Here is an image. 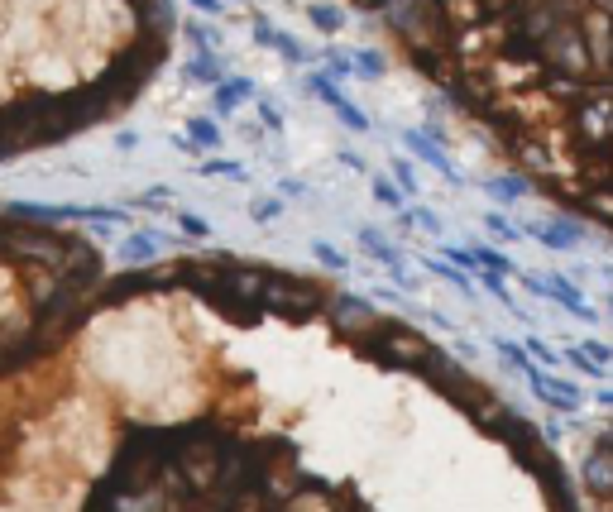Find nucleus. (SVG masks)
Listing matches in <instances>:
<instances>
[{
	"label": "nucleus",
	"instance_id": "nucleus-6",
	"mask_svg": "<svg viewBox=\"0 0 613 512\" xmlns=\"http://www.w3.org/2000/svg\"><path fill=\"white\" fill-rule=\"evenodd\" d=\"M360 245H365V254H369V259H374V264H384V268L394 273V278H398L403 287H417V283H413V273H407L403 249H398L394 240H388V235H379L374 226H360Z\"/></svg>",
	"mask_w": 613,
	"mask_h": 512
},
{
	"label": "nucleus",
	"instance_id": "nucleus-19",
	"mask_svg": "<svg viewBox=\"0 0 613 512\" xmlns=\"http://www.w3.org/2000/svg\"><path fill=\"white\" fill-rule=\"evenodd\" d=\"M326 77H355V58L340 48H326Z\"/></svg>",
	"mask_w": 613,
	"mask_h": 512
},
{
	"label": "nucleus",
	"instance_id": "nucleus-9",
	"mask_svg": "<svg viewBox=\"0 0 613 512\" xmlns=\"http://www.w3.org/2000/svg\"><path fill=\"white\" fill-rule=\"evenodd\" d=\"M259 43H274V48H283V58H293V63H306L312 53L293 39V34H283V29H268V24H259Z\"/></svg>",
	"mask_w": 613,
	"mask_h": 512
},
{
	"label": "nucleus",
	"instance_id": "nucleus-24",
	"mask_svg": "<svg viewBox=\"0 0 613 512\" xmlns=\"http://www.w3.org/2000/svg\"><path fill=\"white\" fill-rule=\"evenodd\" d=\"M340 163H345V168H355V173H369L365 153H355V149H340Z\"/></svg>",
	"mask_w": 613,
	"mask_h": 512
},
{
	"label": "nucleus",
	"instance_id": "nucleus-7",
	"mask_svg": "<svg viewBox=\"0 0 613 512\" xmlns=\"http://www.w3.org/2000/svg\"><path fill=\"white\" fill-rule=\"evenodd\" d=\"M403 144H407V153H417L422 163H432V168H436V173L446 178V182H465V178H460V168L451 163L446 144H441V140H432L427 130H407V134H403Z\"/></svg>",
	"mask_w": 613,
	"mask_h": 512
},
{
	"label": "nucleus",
	"instance_id": "nucleus-13",
	"mask_svg": "<svg viewBox=\"0 0 613 512\" xmlns=\"http://www.w3.org/2000/svg\"><path fill=\"white\" fill-rule=\"evenodd\" d=\"M388 173H394V182L403 187V197H407V201H413V197L422 192V187H417V173H413V163H407V159H403V153H398V159H394V163H388Z\"/></svg>",
	"mask_w": 613,
	"mask_h": 512
},
{
	"label": "nucleus",
	"instance_id": "nucleus-23",
	"mask_svg": "<svg viewBox=\"0 0 613 512\" xmlns=\"http://www.w3.org/2000/svg\"><path fill=\"white\" fill-rule=\"evenodd\" d=\"M407 216H413V226H422L427 235H446V226H441V216H436V211H427V207H413Z\"/></svg>",
	"mask_w": 613,
	"mask_h": 512
},
{
	"label": "nucleus",
	"instance_id": "nucleus-26",
	"mask_svg": "<svg viewBox=\"0 0 613 512\" xmlns=\"http://www.w3.org/2000/svg\"><path fill=\"white\" fill-rule=\"evenodd\" d=\"M594 402H604V407H613V388H599V398Z\"/></svg>",
	"mask_w": 613,
	"mask_h": 512
},
{
	"label": "nucleus",
	"instance_id": "nucleus-2",
	"mask_svg": "<svg viewBox=\"0 0 613 512\" xmlns=\"http://www.w3.org/2000/svg\"><path fill=\"white\" fill-rule=\"evenodd\" d=\"M513 278H522V287L532 297H547L556 306H566V312H575L580 321H599V312L585 302V293H580V287H570L566 278H547V273H527V268H513Z\"/></svg>",
	"mask_w": 613,
	"mask_h": 512
},
{
	"label": "nucleus",
	"instance_id": "nucleus-3",
	"mask_svg": "<svg viewBox=\"0 0 613 512\" xmlns=\"http://www.w3.org/2000/svg\"><path fill=\"white\" fill-rule=\"evenodd\" d=\"M518 230H522V235H532L537 245L556 249V254L580 249V240H585V226H580V220H570V216H532V220H522Z\"/></svg>",
	"mask_w": 613,
	"mask_h": 512
},
{
	"label": "nucleus",
	"instance_id": "nucleus-21",
	"mask_svg": "<svg viewBox=\"0 0 613 512\" xmlns=\"http://www.w3.org/2000/svg\"><path fill=\"white\" fill-rule=\"evenodd\" d=\"M355 72H365V77H384V58L374 53V48H360V53H355Z\"/></svg>",
	"mask_w": 613,
	"mask_h": 512
},
{
	"label": "nucleus",
	"instance_id": "nucleus-5",
	"mask_svg": "<svg viewBox=\"0 0 613 512\" xmlns=\"http://www.w3.org/2000/svg\"><path fill=\"white\" fill-rule=\"evenodd\" d=\"M306 87H312V96H316V101H326V106L340 115V125H345L350 134H369V115H365L360 106H355V101H350L345 92L336 87V77L312 72V77H306Z\"/></svg>",
	"mask_w": 613,
	"mask_h": 512
},
{
	"label": "nucleus",
	"instance_id": "nucleus-10",
	"mask_svg": "<svg viewBox=\"0 0 613 512\" xmlns=\"http://www.w3.org/2000/svg\"><path fill=\"white\" fill-rule=\"evenodd\" d=\"M374 201H379V207H388V211H403L407 207V197H403V187L394 182V178H384V173H374Z\"/></svg>",
	"mask_w": 613,
	"mask_h": 512
},
{
	"label": "nucleus",
	"instance_id": "nucleus-25",
	"mask_svg": "<svg viewBox=\"0 0 613 512\" xmlns=\"http://www.w3.org/2000/svg\"><path fill=\"white\" fill-rule=\"evenodd\" d=\"M259 115H264V125L274 130V134H283V115H278V106H268V101H264V106H259Z\"/></svg>",
	"mask_w": 613,
	"mask_h": 512
},
{
	"label": "nucleus",
	"instance_id": "nucleus-4",
	"mask_svg": "<svg viewBox=\"0 0 613 512\" xmlns=\"http://www.w3.org/2000/svg\"><path fill=\"white\" fill-rule=\"evenodd\" d=\"M522 373H527V383H532V392H537V398L547 402V407H556V412H580V407H585V392H580V383L556 379L551 369H532V364H527Z\"/></svg>",
	"mask_w": 613,
	"mask_h": 512
},
{
	"label": "nucleus",
	"instance_id": "nucleus-15",
	"mask_svg": "<svg viewBox=\"0 0 613 512\" xmlns=\"http://www.w3.org/2000/svg\"><path fill=\"white\" fill-rule=\"evenodd\" d=\"M575 350H580L585 360H594V364H613V345H608V340L585 335V340H575Z\"/></svg>",
	"mask_w": 613,
	"mask_h": 512
},
{
	"label": "nucleus",
	"instance_id": "nucleus-14",
	"mask_svg": "<svg viewBox=\"0 0 613 512\" xmlns=\"http://www.w3.org/2000/svg\"><path fill=\"white\" fill-rule=\"evenodd\" d=\"M522 350H527V360H541V369H556V364H560V350L547 345V340H537V335H527Z\"/></svg>",
	"mask_w": 613,
	"mask_h": 512
},
{
	"label": "nucleus",
	"instance_id": "nucleus-17",
	"mask_svg": "<svg viewBox=\"0 0 613 512\" xmlns=\"http://www.w3.org/2000/svg\"><path fill=\"white\" fill-rule=\"evenodd\" d=\"M245 101H249V82H245V77H235V82H226V87H220V106H226V111L245 106Z\"/></svg>",
	"mask_w": 613,
	"mask_h": 512
},
{
	"label": "nucleus",
	"instance_id": "nucleus-11",
	"mask_svg": "<svg viewBox=\"0 0 613 512\" xmlns=\"http://www.w3.org/2000/svg\"><path fill=\"white\" fill-rule=\"evenodd\" d=\"M432 273H441V278H446L455 293H465V297H474V278H465V268H455V264H446V259H422Z\"/></svg>",
	"mask_w": 613,
	"mask_h": 512
},
{
	"label": "nucleus",
	"instance_id": "nucleus-22",
	"mask_svg": "<svg viewBox=\"0 0 613 512\" xmlns=\"http://www.w3.org/2000/svg\"><path fill=\"white\" fill-rule=\"evenodd\" d=\"M493 350H499V354H503V360H508V364H513L518 373L527 369V350L518 345V340H493Z\"/></svg>",
	"mask_w": 613,
	"mask_h": 512
},
{
	"label": "nucleus",
	"instance_id": "nucleus-28",
	"mask_svg": "<svg viewBox=\"0 0 613 512\" xmlns=\"http://www.w3.org/2000/svg\"><path fill=\"white\" fill-rule=\"evenodd\" d=\"M599 273H604V278H608V287H613V264H599Z\"/></svg>",
	"mask_w": 613,
	"mask_h": 512
},
{
	"label": "nucleus",
	"instance_id": "nucleus-18",
	"mask_svg": "<svg viewBox=\"0 0 613 512\" xmlns=\"http://www.w3.org/2000/svg\"><path fill=\"white\" fill-rule=\"evenodd\" d=\"M484 226H489L493 235H503L508 245H518V240H522V230H518V226H513V220H508V216H499V211H484Z\"/></svg>",
	"mask_w": 613,
	"mask_h": 512
},
{
	"label": "nucleus",
	"instance_id": "nucleus-1",
	"mask_svg": "<svg viewBox=\"0 0 613 512\" xmlns=\"http://www.w3.org/2000/svg\"><path fill=\"white\" fill-rule=\"evenodd\" d=\"M92 259L77 264L58 235H34L24 226L0 230V369L29 360L63 335L87 293Z\"/></svg>",
	"mask_w": 613,
	"mask_h": 512
},
{
	"label": "nucleus",
	"instance_id": "nucleus-12",
	"mask_svg": "<svg viewBox=\"0 0 613 512\" xmlns=\"http://www.w3.org/2000/svg\"><path fill=\"white\" fill-rule=\"evenodd\" d=\"M484 192L499 197V201H518L527 192V182L522 178H484Z\"/></svg>",
	"mask_w": 613,
	"mask_h": 512
},
{
	"label": "nucleus",
	"instance_id": "nucleus-27",
	"mask_svg": "<svg viewBox=\"0 0 613 512\" xmlns=\"http://www.w3.org/2000/svg\"><path fill=\"white\" fill-rule=\"evenodd\" d=\"M604 312L613 316V287H608V293H604Z\"/></svg>",
	"mask_w": 613,
	"mask_h": 512
},
{
	"label": "nucleus",
	"instance_id": "nucleus-8",
	"mask_svg": "<svg viewBox=\"0 0 613 512\" xmlns=\"http://www.w3.org/2000/svg\"><path fill=\"white\" fill-rule=\"evenodd\" d=\"M306 14H312V24L321 29V34H340L350 24V14L340 10V5H331V0H312V5H306Z\"/></svg>",
	"mask_w": 613,
	"mask_h": 512
},
{
	"label": "nucleus",
	"instance_id": "nucleus-16",
	"mask_svg": "<svg viewBox=\"0 0 613 512\" xmlns=\"http://www.w3.org/2000/svg\"><path fill=\"white\" fill-rule=\"evenodd\" d=\"M312 254H316V264H326V268H336V273H345V268H350V259H345V254H340L331 240H316V245H312Z\"/></svg>",
	"mask_w": 613,
	"mask_h": 512
},
{
	"label": "nucleus",
	"instance_id": "nucleus-20",
	"mask_svg": "<svg viewBox=\"0 0 613 512\" xmlns=\"http://www.w3.org/2000/svg\"><path fill=\"white\" fill-rule=\"evenodd\" d=\"M249 216H254V220H278V216H283V201H278V197H254V201H249Z\"/></svg>",
	"mask_w": 613,
	"mask_h": 512
}]
</instances>
